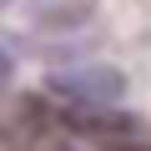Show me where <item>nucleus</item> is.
Instances as JSON below:
<instances>
[{
	"label": "nucleus",
	"mask_w": 151,
	"mask_h": 151,
	"mask_svg": "<svg viewBox=\"0 0 151 151\" xmlns=\"http://www.w3.org/2000/svg\"><path fill=\"white\" fill-rule=\"evenodd\" d=\"M5 81H10V50L0 45V91H5Z\"/></svg>",
	"instance_id": "7ed1b4c3"
},
{
	"label": "nucleus",
	"mask_w": 151,
	"mask_h": 151,
	"mask_svg": "<svg viewBox=\"0 0 151 151\" xmlns=\"http://www.w3.org/2000/svg\"><path fill=\"white\" fill-rule=\"evenodd\" d=\"M70 126L101 151H151L146 131L136 116H111V111H70Z\"/></svg>",
	"instance_id": "f257e3e1"
},
{
	"label": "nucleus",
	"mask_w": 151,
	"mask_h": 151,
	"mask_svg": "<svg viewBox=\"0 0 151 151\" xmlns=\"http://www.w3.org/2000/svg\"><path fill=\"white\" fill-rule=\"evenodd\" d=\"M55 91L65 101H76L81 111H96L121 96V76L116 70H70V76H55Z\"/></svg>",
	"instance_id": "f03ea898"
},
{
	"label": "nucleus",
	"mask_w": 151,
	"mask_h": 151,
	"mask_svg": "<svg viewBox=\"0 0 151 151\" xmlns=\"http://www.w3.org/2000/svg\"><path fill=\"white\" fill-rule=\"evenodd\" d=\"M0 5H5V0H0Z\"/></svg>",
	"instance_id": "20e7f679"
}]
</instances>
